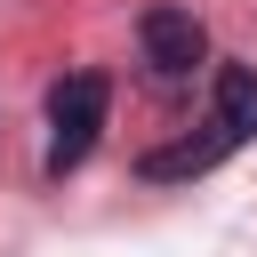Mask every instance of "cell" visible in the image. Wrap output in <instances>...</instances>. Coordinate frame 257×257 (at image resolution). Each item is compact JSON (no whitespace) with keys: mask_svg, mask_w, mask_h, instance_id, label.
<instances>
[{"mask_svg":"<svg viewBox=\"0 0 257 257\" xmlns=\"http://www.w3.org/2000/svg\"><path fill=\"white\" fill-rule=\"evenodd\" d=\"M104 112H112V80H104V72H64V80L48 88V177H64V169L88 161Z\"/></svg>","mask_w":257,"mask_h":257,"instance_id":"6da1fadb","label":"cell"},{"mask_svg":"<svg viewBox=\"0 0 257 257\" xmlns=\"http://www.w3.org/2000/svg\"><path fill=\"white\" fill-rule=\"evenodd\" d=\"M137 48H145V64H153L161 80H185V72L209 56V24H201L193 8H177V0H161V8L137 16Z\"/></svg>","mask_w":257,"mask_h":257,"instance_id":"7a4b0ae2","label":"cell"},{"mask_svg":"<svg viewBox=\"0 0 257 257\" xmlns=\"http://www.w3.org/2000/svg\"><path fill=\"white\" fill-rule=\"evenodd\" d=\"M225 153H233V137L209 120V137H177V145H153V153H137V177H153V185H169V177H209Z\"/></svg>","mask_w":257,"mask_h":257,"instance_id":"3957f363","label":"cell"},{"mask_svg":"<svg viewBox=\"0 0 257 257\" xmlns=\"http://www.w3.org/2000/svg\"><path fill=\"white\" fill-rule=\"evenodd\" d=\"M209 120H217L233 145H249V137H257V64H217V88H209Z\"/></svg>","mask_w":257,"mask_h":257,"instance_id":"277c9868","label":"cell"}]
</instances>
